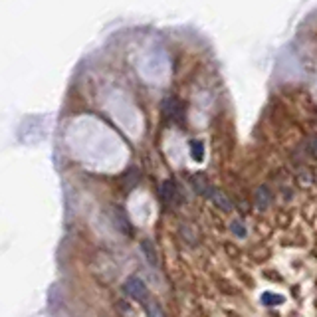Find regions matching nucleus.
Wrapping results in <instances>:
<instances>
[{
  "instance_id": "1",
  "label": "nucleus",
  "mask_w": 317,
  "mask_h": 317,
  "mask_svg": "<svg viewBox=\"0 0 317 317\" xmlns=\"http://www.w3.org/2000/svg\"><path fill=\"white\" fill-rule=\"evenodd\" d=\"M123 291H125L131 300H135V302H141V303L149 302V289L145 286V282H143L141 278H137V276L127 278V282H125V286H123Z\"/></svg>"
},
{
  "instance_id": "2",
  "label": "nucleus",
  "mask_w": 317,
  "mask_h": 317,
  "mask_svg": "<svg viewBox=\"0 0 317 317\" xmlns=\"http://www.w3.org/2000/svg\"><path fill=\"white\" fill-rule=\"evenodd\" d=\"M159 197L166 206H177L181 202V191L173 181H165L159 188Z\"/></svg>"
},
{
  "instance_id": "3",
  "label": "nucleus",
  "mask_w": 317,
  "mask_h": 317,
  "mask_svg": "<svg viewBox=\"0 0 317 317\" xmlns=\"http://www.w3.org/2000/svg\"><path fill=\"white\" fill-rule=\"evenodd\" d=\"M163 111H165L166 117H171V119H181L182 103L179 99H175V97H168V99H165V103H163Z\"/></svg>"
},
{
  "instance_id": "4",
  "label": "nucleus",
  "mask_w": 317,
  "mask_h": 317,
  "mask_svg": "<svg viewBox=\"0 0 317 317\" xmlns=\"http://www.w3.org/2000/svg\"><path fill=\"white\" fill-rule=\"evenodd\" d=\"M206 197L210 198V200H214V202L218 204V208H222V210H232V202L228 200L226 195H224L222 191H218V188H214V186H212Z\"/></svg>"
},
{
  "instance_id": "5",
  "label": "nucleus",
  "mask_w": 317,
  "mask_h": 317,
  "mask_svg": "<svg viewBox=\"0 0 317 317\" xmlns=\"http://www.w3.org/2000/svg\"><path fill=\"white\" fill-rule=\"evenodd\" d=\"M254 200H256V206L260 210H266V208L270 206V200H272L270 191H268L266 186H260L256 193H254Z\"/></svg>"
},
{
  "instance_id": "6",
  "label": "nucleus",
  "mask_w": 317,
  "mask_h": 317,
  "mask_svg": "<svg viewBox=\"0 0 317 317\" xmlns=\"http://www.w3.org/2000/svg\"><path fill=\"white\" fill-rule=\"evenodd\" d=\"M284 295H280V293H272V291H266V293H262V303L264 305H280V303H284Z\"/></svg>"
},
{
  "instance_id": "7",
  "label": "nucleus",
  "mask_w": 317,
  "mask_h": 317,
  "mask_svg": "<svg viewBox=\"0 0 317 317\" xmlns=\"http://www.w3.org/2000/svg\"><path fill=\"white\" fill-rule=\"evenodd\" d=\"M145 311H147V317H165L161 305L157 302H153V300H149V302L145 303Z\"/></svg>"
},
{
  "instance_id": "8",
  "label": "nucleus",
  "mask_w": 317,
  "mask_h": 317,
  "mask_svg": "<svg viewBox=\"0 0 317 317\" xmlns=\"http://www.w3.org/2000/svg\"><path fill=\"white\" fill-rule=\"evenodd\" d=\"M191 155L195 161H202L204 157V145L200 141H191Z\"/></svg>"
},
{
  "instance_id": "9",
  "label": "nucleus",
  "mask_w": 317,
  "mask_h": 317,
  "mask_svg": "<svg viewBox=\"0 0 317 317\" xmlns=\"http://www.w3.org/2000/svg\"><path fill=\"white\" fill-rule=\"evenodd\" d=\"M141 248H143V252H145V258L151 262L153 266H157V256H155V248H153L151 242H143Z\"/></svg>"
},
{
  "instance_id": "10",
  "label": "nucleus",
  "mask_w": 317,
  "mask_h": 317,
  "mask_svg": "<svg viewBox=\"0 0 317 317\" xmlns=\"http://www.w3.org/2000/svg\"><path fill=\"white\" fill-rule=\"evenodd\" d=\"M230 230H232V234L238 236V238H244V236H246V228L242 224V220H234V222L230 224Z\"/></svg>"
}]
</instances>
